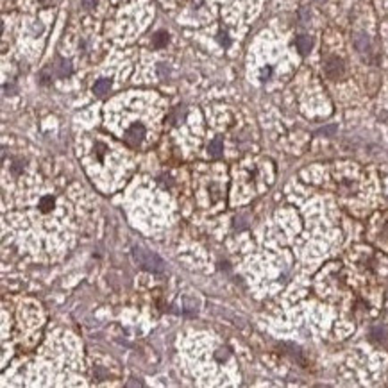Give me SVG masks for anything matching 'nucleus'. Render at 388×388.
<instances>
[{"label":"nucleus","mask_w":388,"mask_h":388,"mask_svg":"<svg viewBox=\"0 0 388 388\" xmlns=\"http://www.w3.org/2000/svg\"><path fill=\"white\" fill-rule=\"evenodd\" d=\"M133 258L138 265L149 272H156L157 274V272L165 270V261H163L156 252L147 251V249H143V247H134Z\"/></svg>","instance_id":"obj_1"},{"label":"nucleus","mask_w":388,"mask_h":388,"mask_svg":"<svg viewBox=\"0 0 388 388\" xmlns=\"http://www.w3.org/2000/svg\"><path fill=\"white\" fill-rule=\"evenodd\" d=\"M143 136H145V125H143V123H134V125H131V127L125 131V134H123L125 142H127L129 145H133V147H136V145L142 143Z\"/></svg>","instance_id":"obj_2"},{"label":"nucleus","mask_w":388,"mask_h":388,"mask_svg":"<svg viewBox=\"0 0 388 388\" xmlns=\"http://www.w3.org/2000/svg\"><path fill=\"white\" fill-rule=\"evenodd\" d=\"M326 74L329 75L331 79H338L340 75L344 74V61L340 58L328 59V63H326Z\"/></svg>","instance_id":"obj_3"},{"label":"nucleus","mask_w":388,"mask_h":388,"mask_svg":"<svg viewBox=\"0 0 388 388\" xmlns=\"http://www.w3.org/2000/svg\"><path fill=\"white\" fill-rule=\"evenodd\" d=\"M295 45H297V50H299L302 56H308L310 54V50L313 49V39L310 38V36H299L297 38V41H295Z\"/></svg>","instance_id":"obj_4"},{"label":"nucleus","mask_w":388,"mask_h":388,"mask_svg":"<svg viewBox=\"0 0 388 388\" xmlns=\"http://www.w3.org/2000/svg\"><path fill=\"white\" fill-rule=\"evenodd\" d=\"M109 88H111V81L109 79H98L97 83L93 84V93L98 95V97H104L109 91Z\"/></svg>","instance_id":"obj_5"},{"label":"nucleus","mask_w":388,"mask_h":388,"mask_svg":"<svg viewBox=\"0 0 388 388\" xmlns=\"http://www.w3.org/2000/svg\"><path fill=\"white\" fill-rule=\"evenodd\" d=\"M372 338L376 340V342H379V344L383 345V347H387V349H388V329H387V328H374V329H372Z\"/></svg>","instance_id":"obj_6"},{"label":"nucleus","mask_w":388,"mask_h":388,"mask_svg":"<svg viewBox=\"0 0 388 388\" xmlns=\"http://www.w3.org/2000/svg\"><path fill=\"white\" fill-rule=\"evenodd\" d=\"M354 45H356V49L361 52V54H365V52H369L370 50V39L367 34H358L356 38H354Z\"/></svg>","instance_id":"obj_7"},{"label":"nucleus","mask_w":388,"mask_h":388,"mask_svg":"<svg viewBox=\"0 0 388 388\" xmlns=\"http://www.w3.org/2000/svg\"><path fill=\"white\" fill-rule=\"evenodd\" d=\"M208 150H209V156L213 157H220L222 152H224V142H222L220 138H215L211 143H209V147H208Z\"/></svg>","instance_id":"obj_8"},{"label":"nucleus","mask_w":388,"mask_h":388,"mask_svg":"<svg viewBox=\"0 0 388 388\" xmlns=\"http://www.w3.org/2000/svg\"><path fill=\"white\" fill-rule=\"evenodd\" d=\"M70 74H72V63L66 61V59H61L58 64V75L59 77H66Z\"/></svg>","instance_id":"obj_9"},{"label":"nucleus","mask_w":388,"mask_h":388,"mask_svg":"<svg viewBox=\"0 0 388 388\" xmlns=\"http://www.w3.org/2000/svg\"><path fill=\"white\" fill-rule=\"evenodd\" d=\"M152 43L156 45V47H165V45L168 43V34L165 30H159V32H156V34L152 36Z\"/></svg>","instance_id":"obj_10"},{"label":"nucleus","mask_w":388,"mask_h":388,"mask_svg":"<svg viewBox=\"0 0 388 388\" xmlns=\"http://www.w3.org/2000/svg\"><path fill=\"white\" fill-rule=\"evenodd\" d=\"M52 206H54V199L52 197H45L41 201V211H49Z\"/></svg>","instance_id":"obj_11"},{"label":"nucleus","mask_w":388,"mask_h":388,"mask_svg":"<svg viewBox=\"0 0 388 388\" xmlns=\"http://www.w3.org/2000/svg\"><path fill=\"white\" fill-rule=\"evenodd\" d=\"M95 4H97V0H83V5L86 7V9H91V7H95Z\"/></svg>","instance_id":"obj_12"},{"label":"nucleus","mask_w":388,"mask_h":388,"mask_svg":"<svg viewBox=\"0 0 388 388\" xmlns=\"http://www.w3.org/2000/svg\"><path fill=\"white\" fill-rule=\"evenodd\" d=\"M220 41L222 43H226V47L229 45V38H227V34H220Z\"/></svg>","instance_id":"obj_13"}]
</instances>
